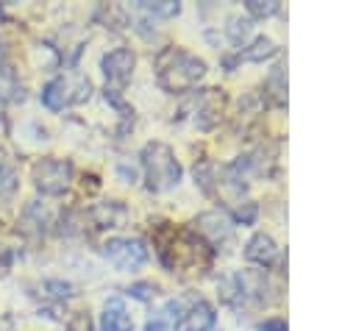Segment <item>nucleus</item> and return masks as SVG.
I'll list each match as a JSON object with an SVG mask.
<instances>
[{"label":"nucleus","mask_w":356,"mask_h":331,"mask_svg":"<svg viewBox=\"0 0 356 331\" xmlns=\"http://www.w3.org/2000/svg\"><path fill=\"white\" fill-rule=\"evenodd\" d=\"M275 53H278L275 42L267 39V36H259V39H253V45H245L239 50V58H245V61H264V58H273Z\"/></svg>","instance_id":"nucleus-13"},{"label":"nucleus","mask_w":356,"mask_h":331,"mask_svg":"<svg viewBox=\"0 0 356 331\" xmlns=\"http://www.w3.org/2000/svg\"><path fill=\"white\" fill-rule=\"evenodd\" d=\"M100 331H134V320L122 303V298H111L100 314Z\"/></svg>","instance_id":"nucleus-11"},{"label":"nucleus","mask_w":356,"mask_h":331,"mask_svg":"<svg viewBox=\"0 0 356 331\" xmlns=\"http://www.w3.org/2000/svg\"><path fill=\"white\" fill-rule=\"evenodd\" d=\"M103 256L117 270H139L147 261V248L136 236H111L103 242Z\"/></svg>","instance_id":"nucleus-5"},{"label":"nucleus","mask_w":356,"mask_h":331,"mask_svg":"<svg viewBox=\"0 0 356 331\" xmlns=\"http://www.w3.org/2000/svg\"><path fill=\"white\" fill-rule=\"evenodd\" d=\"M134 64H136V56L128 47H117V50H111V53H106L100 58L103 75H106V81L111 86H125L131 81V75H134Z\"/></svg>","instance_id":"nucleus-6"},{"label":"nucleus","mask_w":356,"mask_h":331,"mask_svg":"<svg viewBox=\"0 0 356 331\" xmlns=\"http://www.w3.org/2000/svg\"><path fill=\"white\" fill-rule=\"evenodd\" d=\"M225 33H228V39H231L236 47H245V42H248L250 33H253V22H250V19H242V17H234V19L228 22Z\"/></svg>","instance_id":"nucleus-15"},{"label":"nucleus","mask_w":356,"mask_h":331,"mask_svg":"<svg viewBox=\"0 0 356 331\" xmlns=\"http://www.w3.org/2000/svg\"><path fill=\"white\" fill-rule=\"evenodd\" d=\"M195 228L211 242V245H220L231 236V220L222 214V211H203L197 220H195Z\"/></svg>","instance_id":"nucleus-8"},{"label":"nucleus","mask_w":356,"mask_h":331,"mask_svg":"<svg viewBox=\"0 0 356 331\" xmlns=\"http://www.w3.org/2000/svg\"><path fill=\"white\" fill-rule=\"evenodd\" d=\"M31 181L42 195H61L72 181V164L64 159H42L33 164Z\"/></svg>","instance_id":"nucleus-4"},{"label":"nucleus","mask_w":356,"mask_h":331,"mask_svg":"<svg viewBox=\"0 0 356 331\" xmlns=\"http://www.w3.org/2000/svg\"><path fill=\"white\" fill-rule=\"evenodd\" d=\"M89 95H92L89 78H83L78 72H67V75H56L53 81H47V86L42 89V103L50 111H61V108L89 100Z\"/></svg>","instance_id":"nucleus-3"},{"label":"nucleus","mask_w":356,"mask_h":331,"mask_svg":"<svg viewBox=\"0 0 356 331\" xmlns=\"http://www.w3.org/2000/svg\"><path fill=\"white\" fill-rule=\"evenodd\" d=\"M245 8L253 14V17H273L278 11V3L275 0H248Z\"/></svg>","instance_id":"nucleus-17"},{"label":"nucleus","mask_w":356,"mask_h":331,"mask_svg":"<svg viewBox=\"0 0 356 331\" xmlns=\"http://www.w3.org/2000/svg\"><path fill=\"white\" fill-rule=\"evenodd\" d=\"M245 259L253 261V264H261V267L273 264V261L278 259V245H275V239H273L270 234H264V231L253 234V236L248 239V245H245Z\"/></svg>","instance_id":"nucleus-9"},{"label":"nucleus","mask_w":356,"mask_h":331,"mask_svg":"<svg viewBox=\"0 0 356 331\" xmlns=\"http://www.w3.org/2000/svg\"><path fill=\"white\" fill-rule=\"evenodd\" d=\"M139 8L147 11V14H153V17H172V14L181 11V6L178 3H170V0H161V3H139Z\"/></svg>","instance_id":"nucleus-16"},{"label":"nucleus","mask_w":356,"mask_h":331,"mask_svg":"<svg viewBox=\"0 0 356 331\" xmlns=\"http://www.w3.org/2000/svg\"><path fill=\"white\" fill-rule=\"evenodd\" d=\"M281 78H284V67H275L270 72V81H267V86H273V95H275L278 103H284V92H286V86L281 83Z\"/></svg>","instance_id":"nucleus-18"},{"label":"nucleus","mask_w":356,"mask_h":331,"mask_svg":"<svg viewBox=\"0 0 356 331\" xmlns=\"http://www.w3.org/2000/svg\"><path fill=\"white\" fill-rule=\"evenodd\" d=\"M222 106H225V95L220 92V89H203L200 95H197V106H195V122L203 128V131H209L217 120H220V114H222Z\"/></svg>","instance_id":"nucleus-7"},{"label":"nucleus","mask_w":356,"mask_h":331,"mask_svg":"<svg viewBox=\"0 0 356 331\" xmlns=\"http://www.w3.org/2000/svg\"><path fill=\"white\" fill-rule=\"evenodd\" d=\"M203 75H206V61L192 56V53H186V50H181V47H167L156 61L159 86L164 92H170V95L192 89Z\"/></svg>","instance_id":"nucleus-1"},{"label":"nucleus","mask_w":356,"mask_h":331,"mask_svg":"<svg viewBox=\"0 0 356 331\" xmlns=\"http://www.w3.org/2000/svg\"><path fill=\"white\" fill-rule=\"evenodd\" d=\"M67 331H92V317L89 312H75L67 323Z\"/></svg>","instance_id":"nucleus-19"},{"label":"nucleus","mask_w":356,"mask_h":331,"mask_svg":"<svg viewBox=\"0 0 356 331\" xmlns=\"http://www.w3.org/2000/svg\"><path fill=\"white\" fill-rule=\"evenodd\" d=\"M142 167H145V181L150 192L172 189L184 175L181 161L175 159L172 147L164 142H147L142 147Z\"/></svg>","instance_id":"nucleus-2"},{"label":"nucleus","mask_w":356,"mask_h":331,"mask_svg":"<svg viewBox=\"0 0 356 331\" xmlns=\"http://www.w3.org/2000/svg\"><path fill=\"white\" fill-rule=\"evenodd\" d=\"M214 325H217V314H214V309L206 303V300H195L192 303V309H186L184 312V317H181V331H214Z\"/></svg>","instance_id":"nucleus-10"},{"label":"nucleus","mask_w":356,"mask_h":331,"mask_svg":"<svg viewBox=\"0 0 356 331\" xmlns=\"http://www.w3.org/2000/svg\"><path fill=\"white\" fill-rule=\"evenodd\" d=\"M125 217H128V211H125V206L117 203V200L103 203V206L95 209V220H97V225H103V228H122Z\"/></svg>","instance_id":"nucleus-12"},{"label":"nucleus","mask_w":356,"mask_h":331,"mask_svg":"<svg viewBox=\"0 0 356 331\" xmlns=\"http://www.w3.org/2000/svg\"><path fill=\"white\" fill-rule=\"evenodd\" d=\"M128 295H134V298H139V300H150V298L156 295V284H134V286L128 289Z\"/></svg>","instance_id":"nucleus-20"},{"label":"nucleus","mask_w":356,"mask_h":331,"mask_svg":"<svg viewBox=\"0 0 356 331\" xmlns=\"http://www.w3.org/2000/svg\"><path fill=\"white\" fill-rule=\"evenodd\" d=\"M259 331H286V323L284 320H278V317H270V320H264L261 323V328Z\"/></svg>","instance_id":"nucleus-21"},{"label":"nucleus","mask_w":356,"mask_h":331,"mask_svg":"<svg viewBox=\"0 0 356 331\" xmlns=\"http://www.w3.org/2000/svg\"><path fill=\"white\" fill-rule=\"evenodd\" d=\"M17 184H19V175H17L14 164H11V159L0 150V197L11 195L17 189Z\"/></svg>","instance_id":"nucleus-14"}]
</instances>
